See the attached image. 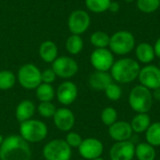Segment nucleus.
<instances>
[{"instance_id":"1","label":"nucleus","mask_w":160,"mask_h":160,"mask_svg":"<svg viewBox=\"0 0 160 160\" xmlns=\"http://www.w3.org/2000/svg\"><path fill=\"white\" fill-rule=\"evenodd\" d=\"M32 150L29 143L20 135L4 138L0 145V160H31Z\"/></svg>"},{"instance_id":"2","label":"nucleus","mask_w":160,"mask_h":160,"mask_svg":"<svg viewBox=\"0 0 160 160\" xmlns=\"http://www.w3.org/2000/svg\"><path fill=\"white\" fill-rule=\"evenodd\" d=\"M141 70L140 63L130 57H123L114 61L110 73L117 83H130L138 79Z\"/></svg>"},{"instance_id":"3","label":"nucleus","mask_w":160,"mask_h":160,"mask_svg":"<svg viewBox=\"0 0 160 160\" xmlns=\"http://www.w3.org/2000/svg\"><path fill=\"white\" fill-rule=\"evenodd\" d=\"M154 103L152 91L142 85L134 86L128 95V104L137 113H148Z\"/></svg>"},{"instance_id":"4","label":"nucleus","mask_w":160,"mask_h":160,"mask_svg":"<svg viewBox=\"0 0 160 160\" xmlns=\"http://www.w3.org/2000/svg\"><path fill=\"white\" fill-rule=\"evenodd\" d=\"M19 133L28 143H36L45 140L48 135V128L42 121L32 118L20 123Z\"/></svg>"},{"instance_id":"5","label":"nucleus","mask_w":160,"mask_h":160,"mask_svg":"<svg viewBox=\"0 0 160 160\" xmlns=\"http://www.w3.org/2000/svg\"><path fill=\"white\" fill-rule=\"evenodd\" d=\"M136 47V39L134 35L127 30H119L113 33L110 38L109 49L113 54L127 55L130 53Z\"/></svg>"},{"instance_id":"6","label":"nucleus","mask_w":160,"mask_h":160,"mask_svg":"<svg viewBox=\"0 0 160 160\" xmlns=\"http://www.w3.org/2000/svg\"><path fill=\"white\" fill-rule=\"evenodd\" d=\"M16 77L19 84L27 90H34L41 83V71L36 65L31 63L21 66Z\"/></svg>"},{"instance_id":"7","label":"nucleus","mask_w":160,"mask_h":160,"mask_svg":"<svg viewBox=\"0 0 160 160\" xmlns=\"http://www.w3.org/2000/svg\"><path fill=\"white\" fill-rule=\"evenodd\" d=\"M42 155L45 160H70L72 148L65 140L55 139L44 145Z\"/></svg>"},{"instance_id":"8","label":"nucleus","mask_w":160,"mask_h":160,"mask_svg":"<svg viewBox=\"0 0 160 160\" xmlns=\"http://www.w3.org/2000/svg\"><path fill=\"white\" fill-rule=\"evenodd\" d=\"M52 68L57 77L64 80H68L78 73L79 65L77 61L72 57L63 55L58 56L52 63Z\"/></svg>"},{"instance_id":"9","label":"nucleus","mask_w":160,"mask_h":160,"mask_svg":"<svg viewBox=\"0 0 160 160\" xmlns=\"http://www.w3.org/2000/svg\"><path fill=\"white\" fill-rule=\"evenodd\" d=\"M91 25V17L89 13L83 9L73 10L68 19V27L73 35L84 34Z\"/></svg>"},{"instance_id":"10","label":"nucleus","mask_w":160,"mask_h":160,"mask_svg":"<svg viewBox=\"0 0 160 160\" xmlns=\"http://www.w3.org/2000/svg\"><path fill=\"white\" fill-rule=\"evenodd\" d=\"M114 61V54L109 48L95 49L90 55V63L98 71L109 72Z\"/></svg>"},{"instance_id":"11","label":"nucleus","mask_w":160,"mask_h":160,"mask_svg":"<svg viewBox=\"0 0 160 160\" xmlns=\"http://www.w3.org/2000/svg\"><path fill=\"white\" fill-rule=\"evenodd\" d=\"M141 85L148 88L151 91L160 88V68L156 65H146L141 68L139 76Z\"/></svg>"},{"instance_id":"12","label":"nucleus","mask_w":160,"mask_h":160,"mask_svg":"<svg viewBox=\"0 0 160 160\" xmlns=\"http://www.w3.org/2000/svg\"><path fill=\"white\" fill-rule=\"evenodd\" d=\"M80 156L86 160H93L101 158L104 152V145L101 141L96 138H86L82 140L78 148Z\"/></svg>"},{"instance_id":"13","label":"nucleus","mask_w":160,"mask_h":160,"mask_svg":"<svg viewBox=\"0 0 160 160\" xmlns=\"http://www.w3.org/2000/svg\"><path fill=\"white\" fill-rule=\"evenodd\" d=\"M78 94L79 90L76 83L68 80L60 83L55 91V97L63 106H69L74 103L78 98Z\"/></svg>"},{"instance_id":"14","label":"nucleus","mask_w":160,"mask_h":160,"mask_svg":"<svg viewBox=\"0 0 160 160\" xmlns=\"http://www.w3.org/2000/svg\"><path fill=\"white\" fill-rule=\"evenodd\" d=\"M111 160H133L135 158V144L131 141L115 142L110 149Z\"/></svg>"},{"instance_id":"15","label":"nucleus","mask_w":160,"mask_h":160,"mask_svg":"<svg viewBox=\"0 0 160 160\" xmlns=\"http://www.w3.org/2000/svg\"><path fill=\"white\" fill-rule=\"evenodd\" d=\"M52 119L55 127L63 132H69L76 121L73 112L68 108L57 109Z\"/></svg>"},{"instance_id":"16","label":"nucleus","mask_w":160,"mask_h":160,"mask_svg":"<svg viewBox=\"0 0 160 160\" xmlns=\"http://www.w3.org/2000/svg\"><path fill=\"white\" fill-rule=\"evenodd\" d=\"M108 133L114 142H125L130 141V138L133 135V130L130 123L127 121H116L109 127Z\"/></svg>"},{"instance_id":"17","label":"nucleus","mask_w":160,"mask_h":160,"mask_svg":"<svg viewBox=\"0 0 160 160\" xmlns=\"http://www.w3.org/2000/svg\"><path fill=\"white\" fill-rule=\"evenodd\" d=\"M113 82L111 73L108 71H98L93 72L88 79L89 86L96 91H104L108 85Z\"/></svg>"},{"instance_id":"18","label":"nucleus","mask_w":160,"mask_h":160,"mask_svg":"<svg viewBox=\"0 0 160 160\" xmlns=\"http://www.w3.org/2000/svg\"><path fill=\"white\" fill-rule=\"evenodd\" d=\"M135 56L139 63L149 65L156 58L154 46L149 42H141L135 47Z\"/></svg>"},{"instance_id":"19","label":"nucleus","mask_w":160,"mask_h":160,"mask_svg":"<svg viewBox=\"0 0 160 160\" xmlns=\"http://www.w3.org/2000/svg\"><path fill=\"white\" fill-rule=\"evenodd\" d=\"M36 112V105L29 99L22 100L16 107L15 117L19 123L32 119Z\"/></svg>"},{"instance_id":"20","label":"nucleus","mask_w":160,"mask_h":160,"mask_svg":"<svg viewBox=\"0 0 160 160\" xmlns=\"http://www.w3.org/2000/svg\"><path fill=\"white\" fill-rule=\"evenodd\" d=\"M38 54L42 61L46 63H52L58 57L57 45L52 40H45L39 45Z\"/></svg>"},{"instance_id":"21","label":"nucleus","mask_w":160,"mask_h":160,"mask_svg":"<svg viewBox=\"0 0 160 160\" xmlns=\"http://www.w3.org/2000/svg\"><path fill=\"white\" fill-rule=\"evenodd\" d=\"M151 124V117L148 113H137L130 122L133 132L138 134L145 133Z\"/></svg>"},{"instance_id":"22","label":"nucleus","mask_w":160,"mask_h":160,"mask_svg":"<svg viewBox=\"0 0 160 160\" xmlns=\"http://www.w3.org/2000/svg\"><path fill=\"white\" fill-rule=\"evenodd\" d=\"M135 158L137 160H155L157 158L156 148L146 142H140L135 145Z\"/></svg>"},{"instance_id":"23","label":"nucleus","mask_w":160,"mask_h":160,"mask_svg":"<svg viewBox=\"0 0 160 160\" xmlns=\"http://www.w3.org/2000/svg\"><path fill=\"white\" fill-rule=\"evenodd\" d=\"M36 98L39 102L52 101L55 97V90L52 84L41 82L36 89Z\"/></svg>"},{"instance_id":"24","label":"nucleus","mask_w":160,"mask_h":160,"mask_svg":"<svg viewBox=\"0 0 160 160\" xmlns=\"http://www.w3.org/2000/svg\"><path fill=\"white\" fill-rule=\"evenodd\" d=\"M66 50L71 55H77L79 54L84 46L83 39L79 35H73L71 34L66 40Z\"/></svg>"},{"instance_id":"25","label":"nucleus","mask_w":160,"mask_h":160,"mask_svg":"<svg viewBox=\"0 0 160 160\" xmlns=\"http://www.w3.org/2000/svg\"><path fill=\"white\" fill-rule=\"evenodd\" d=\"M146 142L152 146L159 147L160 146V122H155L150 125L148 129L145 131Z\"/></svg>"},{"instance_id":"26","label":"nucleus","mask_w":160,"mask_h":160,"mask_svg":"<svg viewBox=\"0 0 160 160\" xmlns=\"http://www.w3.org/2000/svg\"><path fill=\"white\" fill-rule=\"evenodd\" d=\"M111 36L104 31H95L90 36V43L96 49L108 48L110 44Z\"/></svg>"},{"instance_id":"27","label":"nucleus","mask_w":160,"mask_h":160,"mask_svg":"<svg viewBox=\"0 0 160 160\" xmlns=\"http://www.w3.org/2000/svg\"><path fill=\"white\" fill-rule=\"evenodd\" d=\"M17 77L11 70H0V90L6 91L11 89L15 85Z\"/></svg>"},{"instance_id":"28","label":"nucleus","mask_w":160,"mask_h":160,"mask_svg":"<svg viewBox=\"0 0 160 160\" xmlns=\"http://www.w3.org/2000/svg\"><path fill=\"white\" fill-rule=\"evenodd\" d=\"M112 0H84L87 9L93 13H103L109 9Z\"/></svg>"},{"instance_id":"29","label":"nucleus","mask_w":160,"mask_h":160,"mask_svg":"<svg viewBox=\"0 0 160 160\" xmlns=\"http://www.w3.org/2000/svg\"><path fill=\"white\" fill-rule=\"evenodd\" d=\"M138 9L145 14L156 12L160 8V0H136Z\"/></svg>"},{"instance_id":"30","label":"nucleus","mask_w":160,"mask_h":160,"mask_svg":"<svg viewBox=\"0 0 160 160\" xmlns=\"http://www.w3.org/2000/svg\"><path fill=\"white\" fill-rule=\"evenodd\" d=\"M100 118L105 126L110 127L116 121H118V112L113 107H106L102 110Z\"/></svg>"},{"instance_id":"31","label":"nucleus","mask_w":160,"mask_h":160,"mask_svg":"<svg viewBox=\"0 0 160 160\" xmlns=\"http://www.w3.org/2000/svg\"><path fill=\"white\" fill-rule=\"evenodd\" d=\"M106 98L111 101H118L122 98V88L117 82H112L104 90Z\"/></svg>"},{"instance_id":"32","label":"nucleus","mask_w":160,"mask_h":160,"mask_svg":"<svg viewBox=\"0 0 160 160\" xmlns=\"http://www.w3.org/2000/svg\"><path fill=\"white\" fill-rule=\"evenodd\" d=\"M55 105L52 102H40L38 106V112L43 118H52L56 112Z\"/></svg>"},{"instance_id":"33","label":"nucleus","mask_w":160,"mask_h":160,"mask_svg":"<svg viewBox=\"0 0 160 160\" xmlns=\"http://www.w3.org/2000/svg\"><path fill=\"white\" fill-rule=\"evenodd\" d=\"M65 141L71 148H79V146L82 142V138L79 133L74 131H69L68 132Z\"/></svg>"},{"instance_id":"34","label":"nucleus","mask_w":160,"mask_h":160,"mask_svg":"<svg viewBox=\"0 0 160 160\" xmlns=\"http://www.w3.org/2000/svg\"><path fill=\"white\" fill-rule=\"evenodd\" d=\"M56 78H57V76L52 68L41 71V82L52 84V82H55Z\"/></svg>"},{"instance_id":"35","label":"nucleus","mask_w":160,"mask_h":160,"mask_svg":"<svg viewBox=\"0 0 160 160\" xmlns=\"http://www.w3.org/2000/svg\"><path fill=\"white\" fill-rule=\"evenodd\" d=\"M119 9H120V4L118 2H116V1H112L110 6H109L108 10L110 12H112V13H116V12L119 11Z\"/></svg>"},{"instance_id":"36","label":"nucleus","mask_w":160,"mask_h":160,"mask_svg":"<svg viewBox=\"0 0 160 160\" xmlns=\"http://www.w3.org/2000/svg\"><path fill=\"white\" fill-rule=\"evenodd\" d=\"M154 46V50H155V53H156V57L160 59V37L156 40Z\"/></svg>"},{"instance_id":"37","label":"nucleus","mask_w":160,"mask_h":160,"mask_svg":"<svg viewBox=\"0 0 160 160\" xmlns=\"http://www.w3.org/2000/svg\"><path fill=\"white\" fill-rule=\"evenodd\" d=\"M152 94H153L154 99H156V100H158V101H160V88L154 90Z\"/></svg>"},{"instance_id":"38","label":"nucleus","mask_w":160,"mask_h":160,"mask_svg":"<svg viewBox=\"0 0 160 160\" xmlns=\"http://www.w3.org/2000/svg\"><path fill=\"white\" fill-rule=\"evenodd\" d=\"M3 140H4V138H3V136L0 134V145L2 144V142H3Z\"/></svg>"},{"instance_id":"39","label":"nucleus","mask_w":160,"mask_h":160,"mask_svg":"<svg viewBox=\"0 0 160 160\" xmlns=\"http://www.w3.org/2000/svg\"><path fill=\"white\" fill-rule=\"evenodd\" d=\"M123 1H125V2H127V3H132V2H134V1H136V0H123Z\"/></svg>"},{"instance_id":"40","label":"nucleus","mask_w":160,"mask_h":160,"mask_svg":"<svg viewBox=\"0 0 160 160\" xmlns=\"http://www.w3.org/2000/svg\"><path fill=\"white\" fill-rule=\"evenodd\" d=\"M93 160H105L104 158H96V159H93Z\"/></svg>"},{"instance_id":"41","label":"nucleus","mask_w":160,"mask_h":160,"mask_svg":"<svg viewBox=\"0 0 160 160\" xmlns=\"http://www.w3.org/2000/svg\"><path fill=\"white\" fill-rule=\"evenodd\" d=\"M158 68H160V59H159V62H158Z\"/></svg>"},{"instance_id":"42","label":"nucleus","mask_w":160,"mask_h":160,"mask_svg":"<svg viewBox=\"0 0 160 160\" xmlns=\"http://www.w3.org/2000/svg\"><path fill=\"white\" fill-rule=\"evenodd\" d=\"M133 160H134V159H133Z\"/></svg>"}]
</instances>
